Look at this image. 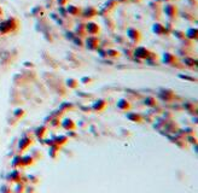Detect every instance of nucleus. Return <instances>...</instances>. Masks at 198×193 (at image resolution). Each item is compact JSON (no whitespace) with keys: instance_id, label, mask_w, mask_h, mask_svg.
<instances>
[{"instance_id":"obj_1","label":"nucleus","mask_w":198,"mask_h":193,"mask_svg":"<svg viewBox=\"0 0 198 193\" xmlns=\"http://www.w3.org/2000/svg\"><path fill=\"white\" fill-rule=\"evenodd\" d=\"M162 62L164 63V64H167V65H175L176 62H178V59L172 53H164L163 57H162Z\"/></svg>"},{"instance_id":"obj_2","label":"nucleus","mask_w":198,"mask_h":193,"mask_svg":"<svg viewBox=\"0 0 198 193\" xmlns=\"http://www.w3.org/2000/svg\"><path fill=\"white\" fill-rule=\"evenodd\" d=\"M134 54L138 58H142V59H147V57L150 56V51H147L145 47H138L135 50Z\"/></svg>"},{"instance_id":"obj_3","label":"nucleus","mask_w":198,"mask_h":193,"mask_svg":"<svg viewBox=\"0 0 198 193\" xmlns=\"http://www.w3.org/2000/svg\"><path fill=\"white\" fill-rule=\"evenodd\" d=\"M106 106H108V103H106V100H104V99H98V100L93 104V106H92V108H93L94 111H103V110L106 109Z\"/></svg>"},{"instance_id":"obj_4","label":"nucleus","mask_w":198,"mask_h":193,"mask_svg":"<svg viewBox=\"0 0 198 193\" xmlns=\"http://www.w3.org/2000/svg\"><path fill=\"white\" fill-rule=\"evenodd\" d=\"M62 127H63L64 129H67V131H72V129L76 128L75 122L72 120H70V118H65L63 122H62Z\"/></svg>"},{"instance_id":"obj_5","label":"nucleus","mask_w":198,"mask_h":193,"mask_svg":"<svg viewBox=\"0 0 198 193\" xmlns=\"http://www.w3.org/2000/svg\"><path fill=\"white\" fill-rule=\"evenodd\" d=\"M159 95L162 97V99H164V100L167 101L172 100V99L174 98V93L172 92V91H169V89H163V91H161V92H159Z\"/></svg>"},{"instance_id":"obj_6","label":"nucleus","mask_w":198,"mask_h":193,"mask_svg":"<svg viewBox=\"0 0 198 193\" xmlns=\"http://www.w3.org/2000/svg\"><path fill=\"white\" fill-rule=\"evenodd\" d=\"M117 108L121 109V110H129V109L132 108V105H131V103L125 99V98H122V99H120L119 103H117Z\"/></svg>"},{"instance_id":"obj_7","label":"nucleus","mask_w":198,"mask_h":193,"mask_svg":"<svg viewBox=\"0 0 198 193\" xmlns=\"http://www.w3.org/2000/svg\"><path fill=\"white\" fill-rule=\"evenodd\" d=\"M128 36L132 39V41L138 42L140 40V33L136 30V29H129L128 30Z\"/></svg>"},{"instance_id":"obj_8","label":"nucleus","mask_w":198,"mask_h":193,"mask_svg":"<svg viewBox=\"0 0 198 193\" xmlns=\"http://www.w3.org/2000/svg\"><path fill=\"white\" fill-rule=\"evenodd\" d=\"M86 46L89 50H95L98 47V40L95 38H89L86 40Z\"/></svg>"},{"instance_id":"obj_9","label":"nucleus","mask_w":198,"mask_h":193,"mask_svg":"<svg viewBox=\"0 0 198 193\" xmlns=\"http://www.w3.org/2000/svg\"><path fill=\"white\" fill-rule=\"evenodd\" d=\"M87 30L91 33V34H95V33H98L99 30V28H98V25L95 23H88L87 24Z\"/></svg>"},{"instance_id":"obj_10","label":"nucleus","mask_w":198,"mask_h":193,"mask_svg":"<svg viewBox=\"0 0 198 193\" xmlns=\"http://www.w3.org/2000/svg\"><path fill=\"white\" fill-rule=\"evenodd\" d=\"M127 117H128V120L134 121V122H142V120H143L142 116L139 115V114H129Z\"/></svg>"},{"instance_id":"obj_11","label":"nucleus","mask_w":198,"mask_h":193,"mask_svg":"<svg viewBox=\"0 0 198 193\" xmlns=\"http://www.w3.org/2000/svg\"><path fill=\"white\" fill-rule=\"evenodd\" d=\"M68 141V138L67 137H64V135H59V137H57V139H56V142H57V145L56 146H62L63 144H65Z\"/></svg>"},{"instance_id":"obj_12","label":"nucleus","mask_w":198,"mask_h":193,"mask_svg":"<svg viewBox=\"0 0 198 193\" xmlns=\"http://www.w3.org/2000/svg\"><path fill=\"white\" fill-rule=\"evenodd\" d=\"M65 83H67V86H68L69 88H76L78 85H79V83H78V81H76L75 78H68Z\"/></svg>"},{"instance_id":"obj_13","label":"nucleus","mask_w":198,"mask_h":193,"mask_svg":"<svg viewBox=\"0 0 198 193\" xmlns=\"http://www.w3.org/2000/svg\"><path fill=\"white\" fill-rule=\"evenodd\" d=\"M144 103H145L146 105H151V106L156 105V100H155L153 98H151V97H149V98H146V99L144 100Z\"/></svg>"},{"instance_id":"obj_14","label":"nucleus","mask_w":198,"mask_h":193,"mask_svg":"<svg viewBox=\"0 0 198 193\" xmlns=\"http://www.w3.org/2000/svg\"><path fill=\"white\" fill-rule=\"evenodd\" d=\"M45 131H46V128H45V127H42L40 131H36V134H39L40 138H42V135H44V133H45Z\"/></svg>"},{"instance_id":"obj_15","label":"nucleus","mask_w":198,"mask_h":193,"mask_svg":"<svg viewBox=\"0 0 198 193\" xmlns=\"http://www.w3.org/2000/svg\"><path fill=\"white\" fill-rule=\"evenodd\" d=\"M88 78H89V77H83V78H82V82H83V83H86V82H89L91 80H88Z\"/></svg>"}]
</instances>
